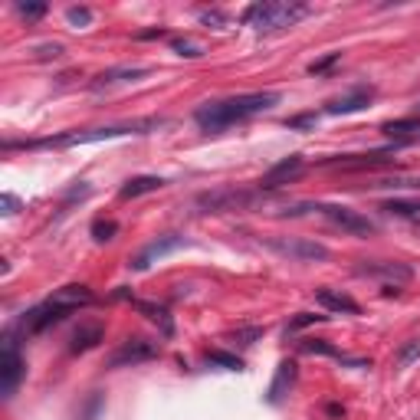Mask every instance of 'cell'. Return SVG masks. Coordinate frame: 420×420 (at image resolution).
<instances>
[{"instance_id":"obj_37","label":"cell","mask_w":420,"mask_h":420,"mask_svg":"<svg viewBox=\"0 0 420 420\" xmlns=\"http://www.w3.org/2000/svg\"><path fill=\"white\" fill-rule=\"evenodd\" d=\"M0 207H4V214L10 217V214H17L20 210V201L13 197V194H4V197H0Z\"/></svg>"},{"instance_id":"obj_6","label":"cell","mask_w":420,"mask_h":420,"mask_svg":"<svg viewBox=\"0 0 420 420\" xmlns=\"http://www.w3.org/2000/svg\"><path fill=\"white\" fill-rule=\"evenodd\" d=\"M253 201H257V194L240 191V187H217V191L197 194V207L204 214H233V210L253 207Z\"/></svg>"},{"instance_id":"obj_38","label":"cell","mask_w":420,"mask_h":420,"mask_svg":"<svg viewBox=\"0 0 420 420\" xmlns=\"http://www.w3.org/2000/svg\"><path fill=\"white\" fill-rule=\"evenodd\" d=\"M158 37H168V33H164L161 27H158V30H144V33H138V39H158Z\"/></svg>"},{"instance_id":"obj_39","label":"cell","mask_w":420,"mask_h":420,"mask_svg":"<svg viewBox=\"0 0 420 420\" xmlns=\"http://www.w3.org/2000/svg\"><path fill=\"white\" fill-rule=\"evenodd\" d=\"M328 414H332V417H342L345 407H338V404H328Z\"/></svg>"},{"instance_id":"obj_25","label":"cell","mask_w":420,"mask_h":420,"mask_svg":"<svg viewBox=\"0 0 420 420\" xmlns=\"http://www.w3.org/2000/svg\"><path fill=\"white\" fill-rule=\"evenodd\" d=\"M394 362L401 364V368H407V364H414V362H420V338H411V342L404 345L401 352L394 354Z\"/></svg>"},{"instance_id":"obj_32","label":"cell","mask_w":420,"mask_h":420,"mask_svg":"<svg viewBox=\"0 0 420 420\" xmlns=\"http://www.w3.org/2000/svg\"><path fill=\"white\" fill-rule=\"evenodd\" d=\"M197 17H201V23H207V27H214V30H223L230 23L223 10H201Z\"/></svg>"},{"instance_id":"obj_23","label":"cell","mask_w":420,"mask_h":420,"mask_svg":"<svg viewBox=\"0 0 420 420\" xmlns=\"http://www.w3.org/2000/svg\"><path fill=\"white\" fill-rule=\"evenodd\" d=\"M384 214H394V217H420V201H404V197H394V201L381 204Z\"/></svg>"},{"instance_id":"obj_26","label":"cell","mask_w":420,"mask_h":420,"mask_svg":"<svg viewBox=\"0 0 420 420\" xmlns=\"http://www.w3.org/2000/svg\"><path fill=\"white\" fill-rule=\"evenodd\" d=\"M115 233H118V223H115V220H96V223H92L96 243H109V240H115Z\"/></svg>"},{"instance_id":"obj_9","label":"cell","mask_w":420,"mask_h":420,"mask_svg":"<svg viewBox=\"0 0 420 420\" xmlns=\"http://www.w3.org/2000/svg\"><path fill=\"white\" fill-rule=\"evenodd\" d=\"M269 249H276L279 257H289L296 263H322L328 259V249L315 240H299V237H283V240H269Z\"/></svg>"},{"instance_id":"obj_34","label":"cell","mask_w":420,"mask_h":420,"mask_svg":"<svg viewBox=\"0 0 420 420\" xmlns=\"http://www.w3.org/2000/svg\"><path fill=\"white\" fill-rule=\"evenodd\" d=\"M17 13L27 20H39L47 13V4H17Z\"/></svg>"},{"instance_id":"obj_15","label":"cell","mask_w":420,"mask_h":420,"mask_svg":"<svg viewBox=\"0 0 420 420\" xmlns=\"http://www.w3.org/2000/svg\"><path fill=\"white\" fill-rule=\"evenodd\" d=\"M374 99V89L371 86H354L352 92H345V96L332 99V102L325 105V112L328 115H352V112H362L368 109Z\"/></svg>"},{"instance_id":"obj_12","label":"cell","mask_w":420,"mask_h":420,"mask_svg":"<svg viewBox=\"0 0 420 420\" xmlns=\"http://www.w3.org/2000/svg\"><path fill=\"white\" fill-rule=\"evenodd\" d=\"M302 171H306V158H302V154H289V158L276 161L259 178V191H276L283 184H292L296 178H302Z\"/></svg>"},{"instance_id":"obj_1","label":"cell","mask_w":420,"mask_h":420,"mask_svg":"<svg viewBox=\"0 0 420 420\" xmlns=\"http://www.w3.org/2000/svg\"><path fill=\"white\" fill-rule=\"evenodd\" d=\"M283 102L279 92H247V96H233V99H220V102H204L194 112V122L201 125L204 132H223L230 125L247 122L259 112H269Z\"/></svg>"},{"instance_id":"obj_10","label":"cell","mask_w":420,"mask_h":420,"mask_svg":"<svg viewBox=\"0 0 420 420\" xmlns=\"http://www.w3.org/2000/svg\"><path fill=\"white\" fill-rule=\"evenodd\" d=\"M394 152L401 148H384V152H371V154H342V158H328L322 161L325 168H342V171H374V168H388L394 164Z\"/></svg>"},{"instance_id":"obj_33","label":"cell","mask_w":420,"mask_h":420,"mask_svg":"<svg viewBox=\"0 0 420 420\" xmlns=\"http://www.w3.org/2000/svg\"><path fill=\"white\" fill-rule=\"evenodd\" d=\"M338 59H342V53H328V56H325V59H319V63H312V66H309V73H312V76H322V73H328V69H332L335 63H338Z\"/></svg>"},{"instance_id":"obj_29","label":"cell","mask_w":420,"mask_h":420,"mask_svg":"<svg viewBox=\"0 0 420 420\" xmlns=\"http://www.w3.org/2000/svg\"><path fill=\"white\" fill-rule=\"evenodd\" d=\"M66 20H69V27H89L92 23V10L89 7H69L66 10Z\"/></svg>"},{"instance_id":"obj_21","label":"cell","mask_w":420,"mask_h":420,"mask_svg":"<svg viewBox=\"0 0 420 420\" xmlns=\"http://www.w3.org/2000/svg\"><path fill=\"white\" fill-rule=\"evenodd\" d=\"M132 306L138 309V312H142V315H144V319H148V322H152V325H158V328H161V335H164V338H171V335H174L171 312H168V309H164V306H158V302H144V299H132Z\"/></svg>"},{"instance_id":"obj_17","label":"cell","mask_w":420,"mask_h":420,"mask_svg":"<svg viewBox=\"0 0 420 420\" xmlns=\"http://www.w3.org/2000/svg\"><path fill=\"white\" fill-rule=\"evenodd\" d=\"M315 302H319L322 309H328V312H338V315H358L362 312V306H358L348 292H342V289L322 286L319 292H315Z\"/></svg>"},{"instance_id":"obj_2","label":"cell","mask_w":420,"mask_h":420,"mask_svg":"<svg viewBox=\"0 0 420 420\" xmlns=\"http://www.w3.org/2000/svg\"><path fill=\"white\" fill-rule=\"evenodd\" d=\"M92 302H96V296H92V289L89 286H63V289H56L49 299H43L39 306L27 309V312L20 315L17 332L23 335V338L39 335V332H47V328H53V325H59L66 315L92 306Z\"/></svg>"},{"instance_id":"obj_3","label":"cell","mask_w":420,"mask_h":420,"mask_svg":"<svg viewBox=\"0 0 420 420\" xmlns=\"http://www.w3.org/2000/svg\"><path fill=\"white\" fill-rule=\"evenodd\" d=\"M154 118H144V122H132V125H112V128H82V132H66V135H49V138H30V142H4L7 152L13 148H73V144H92V142H109V138H122V135H142L148 128H154Z\"/></svg>"},{"instance_id":"obj_5","label":"cell","mask_w":420,"mask_h":420,"mask_svg":"<svg viewBox=\"0 0 420 420\" xmlns=\"http://www.w3.org/2000/svg\"><path fill=\"white\" fill-rule=\"evenodd\" d=\"M23 358H20V348H17V328H10L4 335V345H0V391H4V401H10L17 394L20 381H23Z\"/></svg>"},{"instance_id":"obj_16","label":"cell","mask_w":420,"mask_h":420,"mask_svg":"<svg viewBox=\"0 0 420 420\" xmlns=\"http://www.w3.org/2000/svg\"><path fill=\"white\" fill-rule=\"evenodd\" d=\"M384 138H391L394 148H407V144L420 142V118H394V122L381 125Z\"/></svg>"},{"instance_id":"obj_4","label":"cell","mask_w":420,"mask_h":420,"mask_svg":"<svg viewBox=\"0 0 420 420\" xmlns=\"http://www.w3.org/2000/svg\"><path fill=\"white\" fill-rule=\"evenodd\" d=\"M309 13H312V7L299 4V0H269V4H253L243 13V20L257 33H279V30L296 27L299 20L309 17Z\"/></svg>"},{"instance_id":"obj_27","label":"cell","mask_w":420,"mask_h":420,"mask_svg":"<svg viewBox=\"0 0 420 420\" xmlns=\"http://www.w3.org/2000/svg\"><path fill=\"white\" fill-rule=\"evenodd\" d=\"M171 49L178 53V56H187V59L204 56V49L197 47V43H191V39H184V37H174V39H171Z\"/></svg>"},{"instance_id":"obj_36","label":"cell","mask_w":420,"mask_h":420,"mask_svg":"<svg viewBox=\"0 0 420 420\" xmlns=\"http://www.w3.org/2000/svg\"><path fill=\"white\" fill-rule=\"evenodd\" d=\"M33 56L37 59H56V56H63V47H59V43H43V47L33 49Z\"/></svg>"},{"instance_id":"obj_24","label":"cell","mask_w":420,"mask_h":420,"mask_svg":"<svg viewBox=\"0 0 420 420\" xmlns=\"http://www.w3.org/2000/svg\"><path fill=\"white\" fill-rule=\"evenodd\" d=\"M207 362H210V364H220V368H227V371H243V362H240L237 354L220 352V348H214V352H207Z\"/></svg>"},{"instance_id":"obj_35","label":"cell","mask_w":420,"mask_h":420,"mask_svg":"<svg viewBox=\"0 0 420 420\" xmlns=\"http://www.w3.org/2000/svg\"><path fill=\"white\" fill-rule=\"evenodd\" d=\"M315 122H319V115L306 112V115H292L286 125H289V128H299V132H302V128H315Z\"/></svg>"},{"instance_id":"obj_8","label":"cell","mask_w":420,"mask_h":420,"mask_svg":"<svg viewBox=\"0 0 420 420\" xmlns=\"http://www.w3.org/2000/svg\"><path fill=\"white\" fill-rule=\"evenodd\" d=\"M158 354H161L158 342L135 335V338H125V342L118 345L112 354H109V368H132V364L152 362V358H158Z\"/></svg>"},{"instance_id":"obj_14","label":"cell","mask_w":420,"mask_h":420,"mask_svg":"<svg viewBox=\"0 0 420 420\" xmlns=\"http://www.w3.org/2000/svg\"><path fill=\"white\" fill-rule=\"evenodd\" d=\"M148 73H152L148 66H112L92 79V92H105V89L125 86V82H138V79H144Z\"/></svg>"},{"instance_id":"obj_31","label":"cell","mask_w":420,"mask_h":420,"mask_svg":"<svg viewBox=\"0 0 420 420\" xmlns=\"http://www.w3.org/2000/svg\"><path fill=\"white\" fill-rule=\"evenodd\" d=\"M374 187H397V191H420V178H391V181H378Z\"/></svg>"},{"instance_id":"obj_7","label":"cell","mask_w":420,"mask_h":420,"mask_svg":"<svg viewBox=\"0 0 420 420\" xmlns=\"http://www.w3.org/2000/svg\"><path fill=\"white\" fill-rule=\"evenodd\" d=\"M315 210L322 214L332 227L345 230V233H352V237H371L374 230V220H368L364 214H358V210L345 207V204H315Z\"/></svg>"},{"instance_id":"obj_20","label":"cell","mask_w":420,"mask_h":420,"mask_svg":"<svg viewBox=\"0 0 420 420\" xmlns=\"http://www.w3.org/2000/svg\"><path fill=\"white\" fill-rule=\"evenodd\" d=\"M105 338V328L99 322H82L73 332V338H69V352L73 354H82V352H92L99 342Z\"/></svg>"},{"instance_id":"obj_18","label":"cell","mask_w":420,"mask_h":420,"mask_svg":"<svg viewBox=\"0 0 420 420\" xmlns=\"http://www.w3.org/2000/svg\"><path fill=\"white\" fill-rule=\"evenodd\" d=\"M299 352L325 354V358H335V362H342V364H354V368H368V364H371V362H364V358H348V354H342L332 342H325V338H302V342H299Z\"/></svg>"},{"instance_id":"obj_11","label":"cell","mask_w":420,"mask_h":420,"mask_svg":"<svg viewBox=\"0 0 420 420\" xmlns=\"http://www.w3.org/2000/svg\"><path fill=\"white\" fill-rule=\"evenodd\" d=\"M354 276L364 279H378L384 286H404L414 279V269L407 263H358L354 266Z\"/></svg>"},{"instance_id":"obj_19","label":"cell","mask_w":420,"mask_h":420,"mask_svg":"<svg viewBox=\"0 0 420 420\" xmlns=\"http://www.w3.org/2000/svg\"><path fill=\"white\" fill-rule=\"evenodd\" d=\"M296 378H299V364L296 362H279L276 378H273V384H269V404H283V397L292 391Z\"/></svg>"},{"instance_id":"obj_28","label":"cell","mask_w":420,"mask_h":420,"mask_svg":"<svg viewBox=\"0 0 420 420\" xmlns=\"http://www.w3.org/2000/svg\"><path fill=\"white\" fill-rule=\"evenodd\" d=\"M315 322H325V315H315V312H299L292 322L286 325V335H296L299 328H306V325H315Z\"/></svg>"},{"instance_id":"obj_30","label":"cell","mask_w":420,"mask_h":420,"mask_svg":"<svg viewBox=\"0 0 420 420\" xmlns=\"http://www.w3.org/2000/svg\"><path fill=\"white\" fill-rule=\"evenodd\" d=\"M263 332H266V328H259V325H249V328H237V332L230 335V338H233L237 345H253L257 338H263Z\"/></svg>"},{"instance_id":"obj_13","label":"cell","mask_w":420,"mask_h":420,"mask_svg":"<svg viewBox=\"0 0 420 420\" xmlns=\"http://www.w3.org/2000/svg\"><path fill=\"white\" fill-rule=\"evenodd\" d=\"M184 243H187V240H184L181 233H164V237L152 240V243H148V247H144L142 253H138V257H135L132 263H128V266L142 273V269L152 266L154 259H161V257H168V253H174V249H181Z\"/></svg>"},{"instance_id":"obj_22","label":"cell","mask_w":420,"mask_h":420,"mask_svg":"<svg viewBox=\"0 0 420 420\" xmlns=\"http://www.w3.org/2000/svg\"><path fill=\"white\" fill-rule=\"evenodd\" d=\"M164 187V178H152V174H142V178H132V181L122 184V191L118 197L122 201H135V197H142V194H152V191H161Z\"/></svg>"}]
</instances>
